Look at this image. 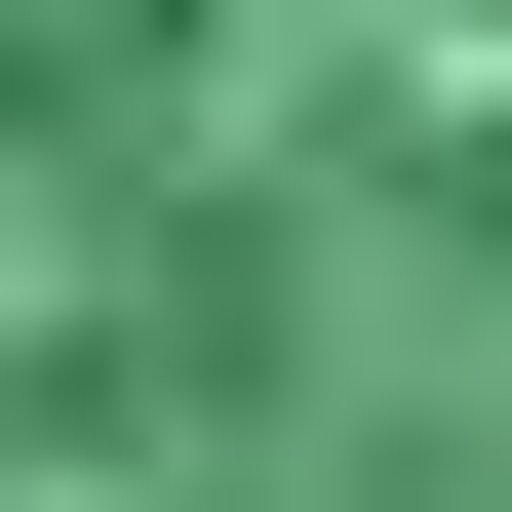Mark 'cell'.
<instances>
[{
    "label": "cell",
    "instance_id": "obj_1",
    "mask_svg": "<svg viewBox=\"0 0 512 512\" xmlns=\"http://www.w3.org/2000/svg\"><path fill=\"white\" fill-rule=\"evenodd\" d=\"M0 512H512V0H0Z\"/></svg>",
    "mask_w": 512,
    "mask_h": 512
}]
</instances>
